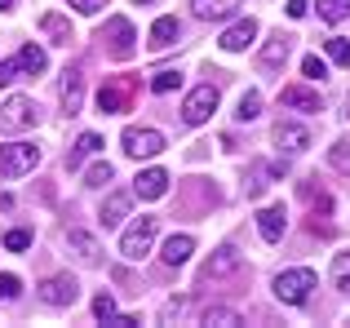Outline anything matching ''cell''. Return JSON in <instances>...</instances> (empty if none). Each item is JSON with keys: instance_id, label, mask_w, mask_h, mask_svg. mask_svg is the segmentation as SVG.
<instances>
[{"instance_id": "6da1fadb", "label": "cell", "mask_w": 350, "mask_h": 328, "mask_svg": "<svg viewBox=\"0 0 350 328\" xmlns=\"http://www.w3.org/2000/svg\"><path fill=\"white\" fill-rule=\"evenodd\" d=\"M137 89H142L137 76H111L103 89H98V111H103V115H124L129 107H133Z\"/></svg>"}, {"instance_id": "7a4b0ae2", "label": "cell", "mask_w": 350, "mask_h": 328, "mask_svg": "<svg viewBox=\"0 0 350 328\" xmlns=\"http://www.w3.org/2000/svg\"><path fill=\"white\" fill-rule=\"evenodd\" d=\"M310 293H315V271L297 266V271H280V275H275V297H280L284 306H306Z\"/></svg>"}, {"instance_id": "3957f363", "label": "cell", "mask_w": 350, "mask_h": 328, "mask_svg": "<svg viewBox=\"0 0 350 328\" xmlns=\"http://www.w3.org/2000/svg\"><path fill=\"white\" fill-rule=\"evenodd\" d=\"M40 124V107L31 102V98L14 94L5 107H0V129L5 133H23V129H36Z\"/></svg>"}, {"instance_id": "277c9868", "label": "cell", "mask_w": 350, "mask_h": 328, "mask_svg": "<svg viewBox=\"0 0 350 328\" xmlns=\"http://www.w3.org/2000/svg\"><path fill=\"white\" fill-rule=\"evenodd\" d=\"M40 164V147L36 142H9L0 147V178H23Z\"/></svg>"}, {"instance_id": "5b68a950", "label": "cell", "mask_w": 350, "mask_h": 328, "mask_svg": "<svg viewBox=\"0 0 350 328\" xmlns=\"http://www.w3.org/2000/svg\"><path fill=\"white\" fill-rule=\"evenodd\" d=\"M155 231H160V217H137V222L124 231V240H120V253H124L129 262H142L146 249L155 244Z\"/></svg>"}, {"instance_id": "8992f818", "label": "cell", "mask_w": 350, "mask_h": 328, "mask_svg": "<svg viewBox=\"0 0 350 328\" xmlns=\"http://www.w3.org/2000/svg\"><path fill=\"white\" fill-rule=\"evenodd\" d=\"M217 98H222V94H217V85H200V89H191L187 102H182V120H187V124H204L208 115L217 111Z\"/></svg>"}, {"instance_id": "52a82bcc", "label": "cell", "mask_w": 350, "mask_h": 328, "mask_svg": "<svg viewBox=\"0 0 350 328\" xmlns=\"http://www.w3.org/2000/svg\"><path fill=\"white\" fill-rule=\"evenodd\" d=\"M124 156H133V160H151V156H160L164 151V133L160 129H124Z\"/></svg>"}, {"instance_id": "ba28073f", "label": "cell", "mask_w": 350, "mask_h": 328, "mask_svg": "<svg viewBox=\"0 0 350 328\" xmlns=\"http://www.w3.org/2000/svg\"><path fill=\"white\" fill-rule=\"evenodd\" d=\"M80 297V279L76 275H49L40 284V302H49V306H71Z\"/></svg>"}, {"instance_id": "9c48e42d", "label": "cell", "mask_w": 350, "mask_h": 328, "mask_svg": "<svg viewBox=\"0 0 350 328\" xmlns=\"http://www.w3.org/2000/svg\"><path fill=\"white\" fill-rule=\"evenodd\" d=\"M103 40H111V53L116 58H133V49H137V36H133V23L129 18H107V27H103Z\"/></svg>"}, {"instance_id": "30bf717a", "label": "cell", "mask_w": 350, "mask_h": 328, "mask_svg": "<svg viewBox=\"0 0 350 328\" xmlns=\"http://www.w3.org/2000/svg\"><path fill=\"white\" fill-rule=\"evenodd\" d=\"M257 231H262L266 244H280L284 231H288V213H284V204H266L262 213H257Z\"/></svg>"}, {"instance_id": "8fae6325", "label": "cell", "mask_w": 350, "mask_h": 328, "mask_svg": "<svg viewBox=\"0 0 350 328\" xmlns=\"http://www.w3.org/2000/svg\"><path fill=\"white\" fill-rule=\"evenodd\" d=\"M280 102H284V107H293V111H301V115L324 111L319 94H315V89H306V85H288V89H280Z\"/></svg>"}, {"instance_id": "7c38bea8", "label": "cell", "mask_w": 350, "mask_h": 328, "mask_svg": "<svg viewBox=\"0 0 350 328\" xmlns=\"http://www.w3.org/2000/svg\"><path fill=\"white\" fill-rule=\"evenodd\" d=\"M58 94H62V111L76 115L80 102H85V76H80L76 67H67V71H62V89H58Z\"/></svg>"}, {"instance_id": "4fadbf2b", "label": "cell", "mask_w": 350, "mask_h": 328, "mask_svg": "<svg viewBox=\"0 0 350 328\" xmlns=\"http://www.w3.org/2000/svg\"><path fill=\"white\" fill-rule=\"evenodd\" d=\"M253 40H257V23H253V18H239L235 27H226V31H222V40H217V44H222L226 53H239V49H248Z\"/></svg>"}, {"instance_id": "5bb4252c", "label": "cell", "mask_w": 350, "mask_h": 328, "mask_svg": "<svg viewBox=\"0 0 350 328\" xmlns=\"http://www.w3.org/2000/svg\"><path fill=\"white\" fill-rule=\"evenodd\" d=\"M284 173H288V160H280V164H253V173L244 178V191L257 200L266 187H271V178H284Z\"/></svg>"}, {"instance_id": "9a60e30c", "label": "cell", "mask_w": 350, "mask_h": 328, "mask_svg": "<svg viewBox=\"0 0 350 328\" xmlns=\"http://www.w3.org/2000/svg\"><path fill=\"white\" fill-rule=\"evenodd\" d=\"M239 266H244V258H239L235 249H217L213 258L204 262V271H200V275H204V279H222V275H235Z\"/></svg>"}, {"instance_id": "2e32d148", "label": "cell", "mask_w": 350, "mask_h": 328, "mask_svg": "<svg viewBox=\"0 0 350 328\" xmlns=\"http://www.w3.org/2000/svg\"><path fill=\"white\" fill-rule=\"evenodd\" d=\"M275 142H280V151L297 156V151L310 147V129H301V124H275Z\"/></svg>"}, {"instance_id": "e0dca14e", "label": "cell", "mask_w": 350, "mask_h": 328, "mask_svg": "<svg viewBox=\"0 0 350 328\" xmlns=\"http://www.w3.org/2000/svg\"><path fill=\"white\" fill-rule=\"evenodd\" d=\"M164 191H169V173H164V169H146V173H137L133 195H142V200H160Z\"/></svg>"}, {"instance_id": "ac0fdd59", "label": "cell", "mask_w": 350, "mask_h": 328, "mask_svg": "<svg viewBox=\"0 0 350 328\" xmlns=\"http://www.w3.org/2000/svg\"><path fill=\"white\" fill-rule=\"evenodd\" d=\"M191 253H196V240L191 235H173V240H164V266H187L191 262Z\"/></svg>"}, {"instance_id": "d6986e66", "label": "cell", "mask_w": 350, "mask_h": 328, "mask_svg": "<svg viewBox=\"0 0 350 328\" xmlns=\"http://www.w3.org/2000/svg\"><path fill=\"white\" fill-rule=\"evenodd\" d=\"M191 9H196V18H204V23H222V18H231L239 9V0H191Z\"/></svg>"}, {"instance_id": "ffe728a7", "label": "cell", "mask_w": 350, "mask_h": 328, "mask_svg": "<svg viewBox=\"0 0 350 328\" xmlns=\"http://www.w3.org/2000/svg\"><path fill=\"white\" fill-rule=\"evenodd\" d=\"M178 36H182L178 18H155V27H151V49H173V44H178Z\"/></svg>"}, {"instance_id": "44dd1931", "label": "cell", "mask_w": 350, "mask_h": 328, "mask_svg": "<svg viewBox=\"0 0 350 328\" xmlns=\"http://www.w3.org/2000/svg\"><path fill=\"white\" fill-rule=\"evenodd\" d=\"M98 151H103V138H98V133H80L76 147H71V156H67V169H80V160L98 156Z\"/></svg>"}, {"instance_id": "7402d4cb", "label": "cell", "mask_w": 350, "mask_h": 328, "mask_svg": "<svg viewBox=\"0 0 350 328\" xmlns=\"http://www.w3.org/2000/svg\"><path fill=\"white\" fill-rule=\"evenodd\" d=\"M124 217H129V195H124V191H116V195L103 204V217H98V222H103L107 231H111V226H120Z\"/></svg>"}, {"instance_id": "603a6c76", "label": "cell", "mask_w": 350, "mask_h": 328, "mask_svg": "<svg viewBox=\"0 0 350 328\" xmlns=\"http://www.w3.org/2000/svg\"><path fill=\"white\" fill-rule=\"evenodd\" d=\"M200 320H204L208 328H239V324H244V315L231 311V306H208V311L200 315Z\"/></svg>"}, {"instance_id": "cb8c5ba5", "label": "cell", "mask_w": 350, "mask_h": 328, "mask_svg": "<svg viewBox=\"0 0 350 328\" xmlns=\"http://www.w3.org/2000/svg\"><path fill=\"white\" fill-rule=\"evenodd\" d=\"M40 31L53 36V44H71V23H67L62 14H44V18H40Z\"/></svg>"}, {"instance_id": "d4e9b609", "label": "cell", "mask_w": 350, "mask_h": 328, "mask_svg": "<svg viewBox=\"0 0 350 328\" xmlns=\"http://www.w3.org/2000/svg\"><path fill=\"white\" fill-rule=\"evenodd\" d=\"M18 58H23V67H27V76H40V71H44V67H49V58H44V49H40V44H31V40H27V44H23V49H18Z\"/></svg>"}, {"instance_id": "484cf974", "label": "cell", "mask_w": 350, "mask_h": 328, "mask_svg": "<svg viewBox=\"0 0 350 328\" xmlns=\"http://www.w3.org/2000/svg\"><path fill=\"white\" fill-rule=\"evenodd\" d=\"M288 36H275V40H266V49H262V62H266V67H280V62H288Z\"/></svg>"}, {"instance_id": "4316f807", "label": "cell", "mask_w": 350, "mask_h": 328, "mask_svg": "<svg viewBox=\"0 0 350 328\" xmlns=\"http://www.w3.org/2000/svg\"><path fill=\"white\" fill-rule=\"evenodd\" d=\"M67 240H71V249H76L85 262H98V258H103V249H98V240H94L89 231H71Z\"/></svg>"}, {"instance_id": "83f0119b", "label": "cell", "mask_w": 350, "mask_h": 328, "mask_svg": "<svg viewBox=\"0 0 350 328\" xmlns=\"http://www.w3.org/2000/svg\"><path fill=\"white\" fill-rule=\"evenodd\" d=\"M319 18H324V23H346L350 0H319Z\"/></svg>"}, {"instance_id": "f1b7e54d", "label": "cell", "mask_w": 350, "mask_h": 328, "mask_svg": "<svg viewBox=\"0 0 350 328\" xmlns=\"http://www.w3.org/2000/svg\"><path fill=\"white\" fill-rule=\"evenodd\" d=\"M262 115V94L257 89H248L244 98H239V111H235V120H257Z\"/></svg>"}, {"instance_id": "f546056e", "label": "cell", "mask_w": 350, "mask_h": 328, "mask_svg": "<svg viewBox=\"0 0 350 328\" xmlns=\"http://www.w3.org/2000/svg\"><path fill=\"white\" fill-rule=\"evenodd\" d=\"M324 49H328V58H333L337 67H350V40H342V36H328Z\"/></svg>"}, {"instance_id": "4dcf8cb0", "label": "cell", "mask_w": 350, "mask_h": 328, "mask_svg": "<svg viewBox=\"0 0 350 328\" xmlns=\"http://www.w3.org/2000/svg\"><path fill=\"white\" fill-rule=\"evenodd\" d=\"M333 284L342 288V293H350V253H337L333 258Z\"/></svg>"}, {"instance_id": "1f68e13d", "label": "cell", "mask_w": 350, "mask_h": 328, "mask_svg": "<svg viewBox=\"0 0 350 328\" xmlns=\"http://www.w3.org/2000/svg\"><path fill=\"white\" fill-rule=\"evenodd\" d=\"M111 178H116V169H111L107 160H98L94 169H85V187H107Z\"/></svg>"}, {"instance_id": "d6a6232c", "label": "cell", "mask_w": 350, "mask_h": 328, "mask_svg": "<svg viewBox=\"0 0 350 328\" xmlns=\"http://www.w3.org/2000/svg\"><path fill=\"white\" fill-rule=\"evenodd\" d=\"M301 195H306L310 204H315V217H319V213H324V217L333 213V200H328L324 191H315V187H310V182H301Z\"/></svg>"}, {"instance_id": "836d02e7", "label": "cell", "mask_w": 350, "mask_h": 328, "mask_svg": "<svg viewBox=\"0 0 350 328\" xmlns=\"http://www.w3.org/2000/svg\"><path fill=\"white\" fill-rule=\"evenodd\" d=\"M178 85H182V76H178V71H155V80H151V89H155V94H173Z\"/></svg>"}, {"instance_id": "e575fe53", "label": "cell", "mask_w": 350, "mask_h": 328, "mask_svg": "<svg viewBox=\"0 0 350 328\" xmlns=\"http://www.w3.org/2000/svg\"><path fill=\"white\" fill-rule=\"evenodd\" d=\"M23 58H5V62H0V89H5V85H14V80L18 76H23Z\"/></svg>"}, {"instance_id": "d590c367", "label": "cell", "mask_w": 350, "mask_h": 328, "mask_svg": "<svg viewBox=\"0 0 350 328\" xmlns=\"http://www.w3.org/2000/svg\"><path fill=\"white\" fill-rule=\"evenodd\" d=\"M301 76H306V80H324V76H328L324 58H315V53H306V58H301Z\"/></svg>"}, {"instance_id": "8d00e7d4", "label": "cell", "mask_w": 350, "mask_h": 328, "mask_svg": "<svg viewBox=\"0 0 350 328\" xmlns=\"http://www.w3.org/2000/svg\"><path fill=\"white\" fill-rule=\"evenodd\" d=\"M18 293H23V279L18 275H0V302H14Z\"/></svg>"}, {"instance_id": "74e56055", "label": "cell", "mask_w": 350, "mask_h": 328, "mask_svg": "<svg viewBox=\"0 0 350 328\" xmlns=\"http://www.w3.org/2000/svg\"><path fill=\"white\" fill-rule=\"evenodd\" d=\"M5 249H9V253L31 249V231H9V235H5Z\"/></svg>"}, {"instance_id": "f35d334b", "label": "cell", "mask_w": 350, "mask_h": 328, "mask_svg": "<svg viewBox=\"0 0 350 328\" xmlns=\"http://www.w3.org/2000/svg\"><path fill=\"white\" fill-rule=\"evenodd\" d=\"M94 315H98L103 324L116 315V302H111V293H98V297H94Z\"/></svg>"}, {"instance_id": "ab89813d", "label": "cell", "mask_w": 350, "mask_h": 328, "mask_svg": "<svg viewBox=\"0 0 350 328\" xmlns=\"http://www.w3.org/2000/svg\"><path fill=\"white\" fill-rule=\"evenodd\" d=\"M328 160H333V169H342V173H350V147H346V142H337V147L328 151Z\"/></svg>"}, {"instance_id": "60d3db41", "label": "cell", "mask_w": 350, "mask_h": 328, "mask_svg": "<svg viewBox=\"0 0 350 328\" xmlns=\"http://www.w3.org/2000/svg\"><path fill=\"white\" fill-rule=\"evenodd\" d=\"M187 306H191V297H169V302H164V324L178 320V315L187 311Z\"/></svg>"}, {"instance_id": "b9f144b4", "label": "cell", "mask_w": 350, "mask_h": 328, "mask_svg": "<svg viewBox=\"0 0 350 328\" xmlns=\"http://www.w3.org/2000/svg\"><path fill=\"white\" fill-rule=\"evenodd\" d=\"M107 324H111V328H137V324H142V320H137V315H111V320H107Z\"/></svg>"}, {"instance_id": "7bdbcfd3", "label": "cell", "mask_w": 350, "mask_h": 328, "mask_svg": "<svg viewBox=\"0 0 350 328\" xmlns=\"http://www.w3.org/2000/svg\"><path fill=\"white\" fill-rule=\"evenodd\" d=\"M284 9H288V18H306L310 14V0H288Z\"/></svg>"}, {"instance_id": "ee69618b", "label": "cell", "mask_w": 350, "mask_h": 328, "mask_svg": "<svg viewBox=\"0 0 350 328\" xmlns=\"http://www.w3.org/2000/svg\"><path fill=\"white\" fill-rule=\"evenodd\" d=\"M71 5H76V9H80V14H98V9H103V5H107V0H71Z\"/></svg>"}, {"instance_id": "f6af8a7d", "label": "cell", "mask_w": 350, "mask_h": 328, "mask_svg": "<svg viewBox=\"0 0 350 328\" xmlns=\"http://www.w3.org/2000/svg\"><path fill=\"white\" fill-rule=\"evenodd\" d=\"M18 5V0H0V9H5V14H9V9H14Z\"/></svg>"}, {"instance_id": "bcb514c9", "label": "cell", "mask_w": 350, "mask_h": 328, "mask_svg": "<svg viewBox=\"0 0 350 328\" xmlns=\"http://www.w3.org/2000/svg\"><path fill=\"white\" fill-rule=\"evenodd\" d=\"M133 5H151V0H133Z\"/></svg>"}]
</instances>
